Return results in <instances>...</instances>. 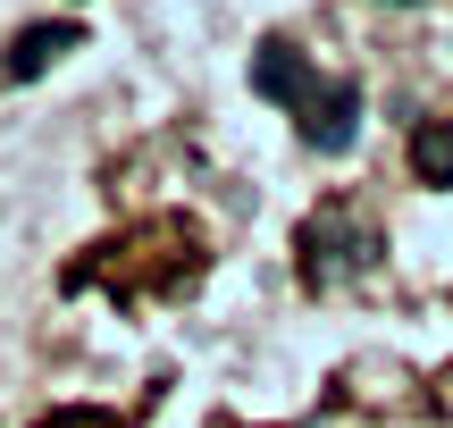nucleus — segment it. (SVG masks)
<instances>
[{
    "label": "nucleus",
    "instance_id": "f03ea898",
    "mask_svg": "<svg viewBox=\"0 0 453 428\" xmlns=\"http://www.w3.org/2000/svg\"><path fill=\"white\" fill-rule=\"evenodd\" d=\"M252 93H260V101H294V110H303L319 84H311V67H303V50H294V42H260V50H252Z\"/></svg>",
    "mask_w": 453,
    "mask_h": 428
},
{
    "label": "nucleus",
    "instance_id": "7ed1b4c3",
    "mask_svg": "<svg viewBox=\"0 0 453 428\" xmlns=\"http://www.w3.org/2000/svg\"><path fill=\"white\" fill-rule=\"evenodd\" d=\"M59 50H76V26H26V34L9 42V76H17V84H34L50 59H59Z\"/></svg>",
    "mask_w": 453,
    "mask_h": 428
},
{
    "label": "nucleus",
    "instance_id": "20e7f679",
    "mask_svg": "<svg viewBox=\"0 0 453 428\" xmlns=\"http://www.w3.org/2000/svg\"><path fill=\"white\" fill-rule=\"evenodd\" d=\"M411 168H420V185H453V126L428 118V126L411 134Z\"/></svg>",
    "mask_w": 453,
    "mask_h": 428
},
{
    "label": "nucleus",
    "instance_id": "f257e3e1",
    "mask_svg": "<svg viewBox=\"0 0 453 428\" xmlns=\"http://www.w3.org/2000/svg\"><path fill=\"white\" fill-rule=\"evenodd\" d=\"M353 126H361V84L353 76L319 84V93L303 101V143L311 151H344V143H353Z\"/></svg>",
    "mask_w": 453,
    "mask_h": 428
}]
</instances>
